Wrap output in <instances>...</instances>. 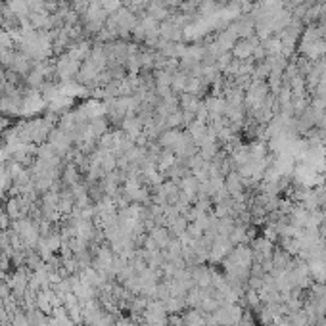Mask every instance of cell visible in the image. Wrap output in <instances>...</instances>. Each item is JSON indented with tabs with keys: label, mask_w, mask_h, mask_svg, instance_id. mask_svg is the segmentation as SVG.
<instances>
[{
	"label": "cell",
	"mask_w": 326,
	"mask_h": 326,
	"mask_svg": "<svg viewBox=\"0 0 326 326\" xmlns=\"http://www.w3.org/2000/svg\"><path fill=\"white\" fill-rule=\"evenodd\" d=\"M150 238L156 242V246H158V248H167V246H169V242H171L169 230H167V228H163V226L154 228V230H152V234H150Z\"/></svg>",
	"instance_id": "1"
}]
</instances>
